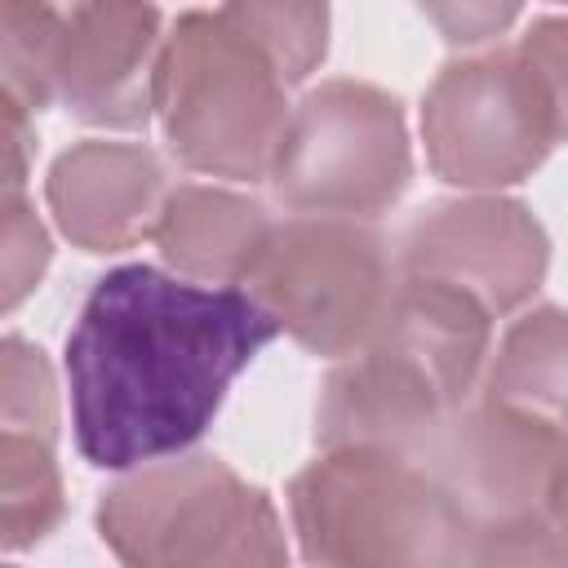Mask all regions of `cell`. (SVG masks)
I'll use <instances>...</instances> for the list:
<instances>
[{
    "label": "cell",
    "mask_w": 568,
    "mask_h": 568,
    "mask_svg": "<svg viewBox=\"0 0 568 568\" xmlns=\"http://www.w3.org/2000/svg\"><path fill=\"white\" fill-rule=\"evenodd\" d=\"M231 13L271 53L288 84H302L328 53L324 4H231Z\"/></svg>",
    "instance_id": "16"
},
{
    "label": "cell",
    "mask_w": 568,
    "mask_h": 568,
    "mask_svg": "<svg viewBox=\"0 0 568 568\" xmlns=\"http://www.w3.org/2000/svg\"><path fill=\"white\" fill-rule=\"evenodd\" d=\"M288 89L231 4L182 9L160 53L155 120L173 160L191 173L262 182L293 111Z\"/></svg>",
    "instance_id": "4"
},
{
    "label": "cell",
    "mask_w": 568,
    "mask_h": 568,
    "mask_svg": "<svg viewBox=\"0 0 568 568\" xmlns=\"http://www.w3.org/2000/svg\"><path fill=\"white\" fill-rule=\"evenodd\" d=\"M564 444L568 430L475 395L430 453V470L462 497L475 524L532 515L546 510Z\"/></svg>",
    "instance_id": "11"
},
{
    "label": "cell",
    "mask_w": 568,
    "mask_h": 568,
    "mask_svg": "<svg viewBox=\"0 0 568 568\" xmlns=\"http://www.w3.org/2000/svg\"><path fill=\"white\" fill-rule=\"evenodd\" d=\"M67 515L62 470L49 435L0 430V524L4 550H27L44 541Z\"/></svg>",
    "instance_id": "15"
},
{
    "label": "cell",
    "mask_w": 568,
    "mask_h": 568,
    "mask_svg": "<svg viewBox=\"0 0 568 568\" xmlns=\"http://www.w3.org/2000/svg\"><path fill=\"white\" fill-rule=\"evenodd\" d=\"M288 532L311 568H466L475 515L417 457L328 448L288 479Z\"/></svg>",
    "instance_id": "3"
},
{
    "label": "cell",
    "mask_w": 568,
    "mask_h": 568,
    "mask_svg": "<svg viewBox=\"0 0 568 568\" xmlns=\"http://www.w3.org/2000/svg\"><path fill=\"white\" fill-rule=\"evenodd\" d=\"M439 31H444V40L448 44H457V49H466V53H484V49H497L493 40L519 18V9L515 4H430V9H422Z\"/></svg>",
    "instance_id": "21"
},
{
    "label": "cell",
    "mask_w": 568,
    "mask_h": 568,
    "mask_svg": "<svg viewBox=\"0 0 568 568\" xmlns=\"http://www.w3.org/2000/svg\"><path fill=\"white\" fill-rule=\"evenodd\" d=\"M169 191L164 164L146 142L111 138L67 146L44 178L53 226L84 253H124L151 240Z\"/></svg>",
    "instance_id": "12"
},
{
    "label": "cell",
    "mask_w": 568,
    "mask_h": 568,
    "mask_svg": "<svg viewBox=\"0 0 568 568\" xmlns=\"http://www.w3.org/2000/svg\"><path fill=\"white\" fill-rule=\"evenodd\" d=\"M98 537L124 568H288L266 488L213 453L124 470L98 497Z\"/></svg>",
    "instance_id": "5"
},
{
    "label": "cell",
    "mask_w": 568,
    "mask_h": 568,
    "mask_svg": "<svg viewBox=\"0 0 568 568\" xmlns=\"http://www.w3.org/2000/svg\"><path fill=\"white\" fill-rule=\"evenodd\" d=\"M0 426L58 439V386L40 346L9 333L0 342Z\"/></svg>",
    "instance_id": "17"
},
{
    "label": "cell",
    "mask_w": 568,
    "mask_h": 568,
    "mask_svg": "<svg viewBox=\"0 0 568 568\" xmlns=\"http://www.w3.org/2000/svg\"><path fill=\"white\" fill-rule=\"evenodd\" d=\"M479 395L568 430V311L524 306L497 337Z\"/></svg>",
    "instance_id": "14"
},
{
    "label": "cell",
    "mask_w": 568,
    "mask_h": 568,
    "mask_svg": "<svg viewBox=\"0 0 568 568\" xmlns=\"http://www.w3.org/2000/svg\"><path fill=\"white\" fill-rule=\"evenodd\" d=\"M244 293L129 262L106 271L67 333L71 435L89 466L138 470L191 453L231 382L275 342Z\"/></svg>",
    "instance_id": "1"
},
{
    "label": "cell",
    "mask_w": 568,
    "mask_h": 568,
    "mask_svg": "<svg viewBox=\"0 0 568 568\" xmlns=\"http://www.w3.org/2000/svg\"><path fill=\"white\" fill-rule=\"evenodd\" d=\"M546 84V98L559 120V142H568V13H537L532 27L515 40Z\"/></svg>",
    "instance_id": "20"
},
{
    "label": "cell",
    "mask_w": 568,
    "mask_h": 568,
    "mask_svg": "<svg viewBox=\"0 0 568 568\" xmlns=\"http://www.w3.org/2000/svg\"><path fill=\"white\" fill-rule=\"evenodd\" d=\"M466 568H568V532L546 510L484 519Z\"/></svg>",
    "instance_id": "18"
},
{
    "label": "cell",
    "mask_w": 568,
    "mask_h": 568,
    "mask_svg": "<svg viewBox=\"0 0 568 568\" xmlns=\"http://www.w3.org/2000/svg\"><path fill=\"white\" fill-rule=\"evenodd\" d=\"M271 231L275 217L262 200L217 182H178L160 209L151 240L173 275L217 288H244Z\"/></svg>",
    "instance_id": "13"
},
{
    "label": "cell",
    "mask_w": 568,
    "mask_h": 568,
    "mask_svg": "<svg viewBox=\"0 0 568 568\" xmlns=\"http://www.w3.org/2000/svg\"><path fill=\"white\" fill-rule=\"evenodd\" d=\"M0 213H4V226H0V306L13 311L44 280L53 244H49V231H44L36 204L22 191L0 195Z\"/></svg>",
    "instance_id": "19"
},
{
    "label": "cell",
    "mask_w": 568,
    "mask_h": 568,
    "mask_svg": "<svg viewBox=\"0 0 568 568\" xmlns=\"http://www.w3.org/2000/svg\"><path fill=\"white\" fill-rule=\"evenodd\" d=\"M164 36L155 4H49L40 106L102 129H142L155 115Z\"/></svg>",
    "instance_id": "10"
},
{
    "label": "cell",
    "mask_w": 568,
    "mask_h": 568,
    "mask_svg": "<svg viewBox=\"0 0 568 568\" xmlns=\"http://www.w3.org/2000/svg\"><path fill=\"white\" fill-rule=\"evenodd\" d=\"M550 266V235L524 200L457 195L435 200L395 240L404 280L448 284L475 297L493 320L519 315Z\"/></svg>",
    "instance_id": "9"
},
{
    "label": "cell",
    "mask_w": 568,
    "mask_h": 568,
    "mask_svg": "<svg viewBox=\"0 0 568 568\" xmlns=\"http://www.w3.org/2000/svg\"><path fill=\"white\" fill-rule=\"evenodd\" d=\"M395 248L359 217H284L275 222L244 293L320 359H351L364 351L395 302Z\"/></svg>",
    "instance_id": "6"
},
{
    "label": "cell",
    "mask_w": 568,
    "mask_h": 568,
    "mask_svg": "<svg viewBox=\"0 0 568 568\" xmlns=\"http://www.w3.org/2000/svg\"><path fill=\"white\" fill-rule=\"evenodd\" d=\"M27 155H31V111L4 98V195L22 191L27 182Z\"/></svg>",
    "instance_id": "22"
},
{
    "label": "cell",
    "mask_w": 568,
    "mask_h": 568,
    "mask_svg": "<svg viewBox=\"0 0 568 568\" xmlns=\"http://www.w3.org/2000/svg\"><path fill=\"white\" fill-rule=\"evenodd\" d=\"M9 568H18V564H9Z\"/></svg>",
    "instance_id": "24"
},
{
    "label": "cell",
    "mask_w": 568,
    "mask_h": 568,
    "mask_svg": "<svg viewBox=\"0 0 568 568\" xmlns=\"http://www.w3.org/2000/svg\"><path fill=\"white\" fill-rule=\"evenodd\" d=\"M493 355V315L430 280L395 288L382 333L337 359L315 399V444L382 448L430 462L453 417L479 395Z\"/></svg>",
    "instance_id": "2"
},
{
    "label": "cell",
    "mask_w": 568,
    "mask_h": 568,
    "mask_svg": "<svg viewBox=\"0 0 568 568\" xmlns=\"http://www.w3.org/2000/svg\"><path fill=\"white\" fill-rule=\"evenodd\" d=\"M426 164L462 195H501L555 146L559 120L541 75L515 44L448 58L422 98Z\"/></svg>",
    "instance_id": "8"
},
{
    "label": "cell",
    "mask_w": 568,
    "mask_h": 568,
    "mask_svg": "<svg viewBox=\"0 0 568 568\" xmlns=\"http://www.w3.org/2000/svg\"><path fill=\"white\" fill-rule=\"evenodd\" d=\"M413 178V146L395 93L368 80L333 75L306 89L271 160V195L302 217L386 213Z\"/></svg>",
    "instance_id": "7"
},
{
    "label": "cell",
    "mask_w": 568,
    "mask_h": 568,
    "mask_svg": "<svg viewBox=\"0 0 568 568\" xmlns=\"http://www.w3.org/2000/svg\"><path fill=\"white\" fill-rule=\"evenodd\" d=\"M546 515L568 532V444H564V457H559V470H555V484L546 497Z\"/></svg>",
    "instance_id": "23"
}]
</instances>
